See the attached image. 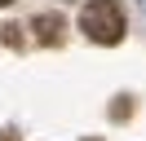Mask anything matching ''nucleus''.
I'll return each mask as SVG.
<instances>
[{
	"instance_id": "1",
	"label": "nucleus",
	"mask_w": 146,
	"mask_h": 141,
	"mask_svg": "<svg viewBox=\"0 0 146 141\" xmlns=\"http://www.w3.org/2000/svg\"><path fill=\"white\" fill-rule=\"evenodd\" d=\"M80 31L93 44H119L124 40V9L119 0H89L80 13Z\"/></svg>"
},
{
	"instance_id": "4",
	"label": "nucleus",
	"mask_w": 146,
	"mask_h": 141,
	"mask_svg": "<svg viewBox=\"0 0 146 141\" xmlns=\"http://www.w3.org/2000/svg\"><path fill=\"white\" fill-rule=\"evenodd\" d=\"M22 26H0V35H5V44H13V49H18V44H22Z\"/></svg>"
},
{
	"instance_id": "5",
	"label": "nucleus",
	"mask_w": 146,
	"mask_h": 141,
	"mask_svg": "<svg viewBox=\"0 0 146 141\" xmlns=\"http://www.w3.org/2000/svg\"><path fill=\"white\" fill-rule=\"evenodd\" d=\"M0 141H18V137H13V132H0Z\"/></svg>"
},
{
	"instance_id": "6",
	"label": "nucleus",
	"mask_w": 146,
	"mask_h": 141,
	"mask_svg": "<svg viewBox=\"0 0 146 141\" xmlns=\"http://www.w3.org/2000/svg\"><path fill=\"white\" fill-rule=\"evenodd\" d=\"M84 141H102V137H84Z\"/></svg>"
},
{
	"instance_id": "2",
	"label": "nucleus",
	"mask_w": 146,
	"mask_h": 141,
	"mask_svg": "<svg viewBox=\"0 0 146 141\" xmlns=\"http://www.w3.org/2000/svg\"><path fill=\"white\" fill-rule=\"evenodd\" d=\"M62 31H66V22H62V13H36L31 18V35H36V44H62Z\"/></svg>"
},
{
	"instance_id": "3",
	"label": "nucleus",
	"mask_w": 146,
	"mask_h": 141,
	"mask_svg": "<svg viewBox=\"0 0 146 141\" xmlns=\"http://www.w3.org/2000/svg\"><path fill=\"white\" fill-rule=\"evenodd\" d=\"M133 115V97H115V106H111V119H128Z\"/></svg>"
},
{
	"instance_id": "7",
	"label": "nucleus",
	"mask_w": 146,
	"mask_h": 141,
	"mask_svg": "<svg viewBox=\"0 0 146 141\" xmlns=\"http://www.w3.org/2000/svg\"><path fill=\"white\" fill-rule=\"evenodd\" d=\"M0 5H13V0H0Z\"/></svg>"
}]
</instances>
